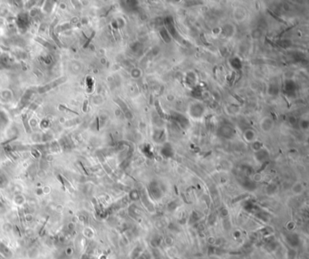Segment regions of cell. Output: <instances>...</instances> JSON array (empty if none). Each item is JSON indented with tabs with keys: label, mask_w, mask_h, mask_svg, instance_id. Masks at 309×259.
Wrapping results in <instances>:
<instances>
[{
	"label": "cell",
	"mask_w": 309,
	"mask_h": 259,
	"mask_svg": "<svg viewBox=\"0 0 309 259\" xmlns=\"http://www.w3.org/2000/svg\"><path fill=\"white\" fill-rule=\"evenodd\" d=\"M205 111H206L205 106L199 102H192L188 109V113L190 116V118L196 120L202 119V117L205 114Z\"/></svg>",
	"instance_id": "1"
},
{
	"label": "cell",
	"mask_w": 309,
	"mask_h": 259,
	"mask_svg": "<svg viewBox=\"0 0 309 259\" xmlns=\"http://www.w3.org/2000/svg\"><path fill=\"white\" fill-rule=\"evenodd\" d=\"M218 134L225 139H232L236 135V129L232 124L224 123L218 128Z\"/></svg>",
	"instance_id": "2"
},
{
	"label": "cell",
	"mask_w": 309,
	"mask_h": 259,
	"mask_svg": "<svg viewBox=\"0 0 309 259\" xmlns=\"http://www.w3.org/2000/svg\"><path fill=\"white\" fill-rule=\"evenodd\" d=\"M166 132L164 128H154L152 132V140L156 143H164L166 141Z\"/></svg>",
	"instance_id": "3"
},
{
	"label": "cell",
	"mask_w": 309,
	"mask_h": 259,
	"mask_svg": "<svg viewBox=\"0 0 309 259\" xmlns=\"http://www.w3.org/2000/svg\"><path fill=\"white\" fill-rule=\"evenodd\" d=\"M274 125H275V123H274V120L269 117V116H265L261 119L260 123H259V126H260V129L262 130V131L264 132H271L273 128H274Z\"/></svg>",
	"instance_id": "4"
},
{
	"label": "cell",
	"mask_w": 309,
	"mask_h": 259,
	"mask_svg": "<svg viewBox=\"0 0 309 259\" xmlns=\"http://www.w3.org/2000/svg\"><path fill=\"white\" fill-rule=\"evenodd\" d=\"M165 28L167 29L168 32H169V34H170V36H171V38L176 39V40H179V39H180V36H179V34H178V32H177V29H176V27H175V25H174V23H173V20H172V17H167Z\"/></svg>",
	"instance_id": "5"
},
{
	"label": "cell",
	"mask_w": 309,
	"mask_h": 259,
	"mask_svg": "<svg viewBox=\"0 0 309 259\" xmlns=\"http://www.w3.org/2000/svg\"><path fill=\"white\" fill-rule=\"evenodd\" d=\"M149 192H150V194H151V196L153 198H155V200H159V198H161L162 196V189L156 181H152V182L149 185Z\"/></svg>",
	"instance_id": "6"
},
{
	"label": "cell",
	"mask_w": 309,
	"mask_h": 259,
	"mask_svg": "<svg viewBox=\"0 0 309 259\" xmlns=\"http://www.w3.org/2000/svg\"><path fill=\"white\" fill-rule=\"evenodd\" d=\"M233 17L237 22H242L246 19V9L242 6H237L236 7L233 11Z\"/></svg>",
	"instance_id": "7"
},
{
	"label": "cell",
	"mask_w": 309,
	"mask_h": 259,
	"mask_svg": "<svg viewBox=\"0 0 309 259\" xmlns=\"http://www.w3.org/2000/svg\"><path fill=\"white\" fill-rule=\"evenodd\" d=\"M257 138V133L251 128H246L244 130L243 132V139L249 143H252L254 141H256Z\"/></svg>",
	"instance_id": "8"
},
{
	"label": "cell",
	"mask_w": 309,
	"mask_h": 259,
	"mask_svg": "<svg viewBox=\"0 0 309 259\" xmlns=\"http://www.w3.org/2000/svg\"><path fill=\"white\" fill-rule=\"evenodd\" d=\"M185 81L190 86H195L198 83V75L195 72L188 71L185 74Z\"/></svg>",
	"instance_id": "9"
},
{
	"label": "cell",
	"mask_w": 309,
	"mask_h": 259,
	"mask_svg": "<svg viewBox=\"0 0 309 259\" xmlns=\"http://www.w3.org/2000/svg\"><path fill=\"white\" fill-rule=\"evenodd\" d=\"M221 28V34L227 36V37H231L232 36H234V34L236 32V28L232 24H225Z\"/></svg>",
	"instance_id": "10"
},
{
	"label": "cell",
	"mask_w": 309,
	"mask_h": 259,
	"mask_svg": "<svg viewBox=\"0 0 309 259\" xmlns=\"http://www.w3.org/2000/svg\"><path fill=\"white\" fill-rule=\"evenodd\" d=\"M268 157H269L268 151L267 150V149H264V148H262L261 150H259L258 151H256V153H255V159L260 163H263L266 160H268Z\"/></svg>",
	"instance_id": "11"
},
{
	"label": "cell",
	"mask_w": 309,
	"mask_h": 259,
	"mask_svg": "<svg viewBox=\"0 0 309 259\" xmlns=\"http://www.w3.org/2000/svg\"><path fill=\"white\" fill-rule=\"evenodd\" d=\"M296 90V84L295 81L292 80V79L286 80V82H285V92L288 94V95L294 94Z\"/></svg>",
	"instance_id": "12"
},
{
	"label": "cell",
	"mask_w": 309,
	"mask_h": 259,
	"mask_svg": "<svg viewBox=\"0 0 309 259\" xmlns=\"http://www.w3.org/2000/svg\"><path fill=\"white\" fill-rule=\"evenodd\" d=\"M174 119H175V120L178 123V124H179L181 128H184V129H185V128H188L189 125H190L188 119L185 117V116L181 115V114H178V113L175 114Z\"/></svg>",
	"instance_id": "13"
},
{
	"label": "cell",
	"mask_w": 309,
	"mask_h": 259,
	"mask_svg": "<svg viewBox=\"0 0 309 259\" xmlns=\"http://www.w3.org/2000/svg\"><path fill=\"white\" fill-rule=\"evenodd\" d=\"M267 92L268 95L270 96H276L279 93V86L277 83H271L268 84V89H267Z\"/></svg>",
	"instance_id": "14"
},
{
	"label": "cell",
	"mask_w": 309,
	"mask_h": 259,
	"mask_svg": "<svg viewBox=\"0 0 309 259\" xmlns=\"http://www.w3.org/2000/svg\"><path fill=\"white\" fill-rule=\"evenodd\" d=\"M161 153L162 154V156H164L166 158L172 157L173 156V150L171 148V146L169 143H165L161 150Z\"/></svg>",
	"instance_id": "15"
},
{
	"label": "cell",
	"mask_w": 309,
	"mask_h": 259,
	"mask_svg": "<svg viewBox=\"0 0 309 259\" xmlns=\"http://www.w3.org/2000/svg\"><path fill=\"white\" fill-rule=\"evenodd\" d=\"M229 64H230V66L234 69V70H240L243 66L242 61L237 56L230 58V60H229Z\"/></svg>",
	"instance_id": "16"
},
{
	"label": "cell",
	"mask_w": 309,
	"mask_h": 259,
	"mask_svg": "<svg viewBox=\"0 0 309 259\" xmlns=\"http://www.w3.org/2000/svg\"><path fill=\"white\" fill-rule=\"evenodd\" d=\"M160 36H161V37L162 38V40H163L165 43H167V44H169V43L171 42V36H170L169 32L167 31V29H166L165 27L161 28V30H160Z\"/></svg>",
	"instance_id": "17"
},
{
	"label": "cell",
	"mask_w": 309,
	"mask_h": 259,
	"mask_svg": "<svg viewBox=\"0 0 309 259\" xmlns=\"http://www.w3.org/2000/svg\"><path fill=\"white\" fill-rule=\"evenodd\" d=\"M226 111H227V113L229 114V115H237L240 111V108L238 106H237V105L230 104V105H228V106L226 107Z\"/></svg>",
	"instance_id": "18"
},
{
	"label": "cell",
	"mask_w": 309,
	"mask_h": 259,
	"mask_svg": "<svg viewBox=\"0 0 309 259\" xmlns=\"http://www.w3.org/2000/svg\"><path fill=\"white\" fill-rule=\"evenodd\" d=\"M243 187L246 189H249V190H254V189L256 188V184L252 180L246 179L243 182Z\"/></svg>",
	"instance_id": "19"
},
{
	"label": "cell",
	"mask_w": 309,
	"mask_h": 259,
	"mask_svg": "<svg viewBox=\"0 0 309 259\" xmlns=\"http://www.w3.org/2000/svg\"><path fill=\"white\" fill-rule=\"evenodd\" d=\"M299 127L302 131H307L309 128V122L306 119H302L299 122Z\"/></svg>",
	"instance_id": "20"
},
{
	"label": "cell",
	"mask_w": 309,
	"mask_h": 259,
	"mask_svg": "<svg viewBox=\"0 0 309 259\" xmlns=\"http://www.w3.org/2000/svg\"><path fill=\"white\" fill-rule=\"evenodd\" d=\"M131 74L132 77H133V78H140V77L142 76V74H143V72H142V70H140V68H134V69H132V70H131Z\"/></svg>",
	"instance_id": "21"
},
{
	"label": "cell",
	"mask_w": 309,
	"mask_h": 259,
	"mask_svg": "<svg viewBox=\"0 0 309 259\" xmlns=\"http://www.w3.org/2000/svg\"><path fill=\"white\" fill-rule=\"evenodd\" d=\"M251 146H252V148H253V150L255 151H258V150H261L263 148V144L259 141H254L251 143Z\"/></svg>",
	"instance_id": "22"
},
{
	"label": "cell",
	"mask_w": 309,
	"mask_h": 259,
	"mask_svg": "<svg viewBox=\"0 0 309 259\" xmlns=\"http://www.w3.org/2000/svg\"><path fill=\"white\" fill-rule=\"evenodd\" d=\"M131 49L133 50L135 53H140V52L143 50V44H142V43H140V42H136V43H134L133 45H132Z\"/></svg>",
	"instance_id": "23"
},
{
	"label": "cell",
	"mask_w": 309,
	"mask_h": 259,
	"mask_svg": "<svg viewBox=\"0 0 309 259\" xmlns=\"http://www.w3.org/2000/svg\"><path fill=\"white\" fill-rule=\"evenodd\" d=\"M261 36H262V32L258 28L254 29L252 31V33H251V36H252L253 39H259L261 37Z\"/></svg>",
	"instance_id": "24"
},
{
	"label": "cell",
	"mask_w": 309,
	"mask_h": 259,
	"mask_svg": "<svg viewBox=\"0 0 309 259\" xmlns=\"http://www.w3.org/2000/svg\"><path fill=\"white\" fill-rule=\"evenodd\" d=\"M279 45H280V46H282V47L287 48V47H289L291 45H292V44H291V41H290V40L285 39V40H282L281 42H279Z\"/></svg>",
	"instance_id": "25"
},
{
	"label": "cell",
	"mask_w": 309,
	"mask_h": 259,
	"mask_svg": "<svg viewBox=\"0 0 309 259\" xmlns=\"http://www.w3.org/2000/svg\"><path fill=\"white\" fill-rule=\"evenodd\" d=\"M288 123L291 125H295L296 123V118L295 116H293V115H290L288 117Z\"/></svg>",
	"instance_id": "26"
}]
</instances>
